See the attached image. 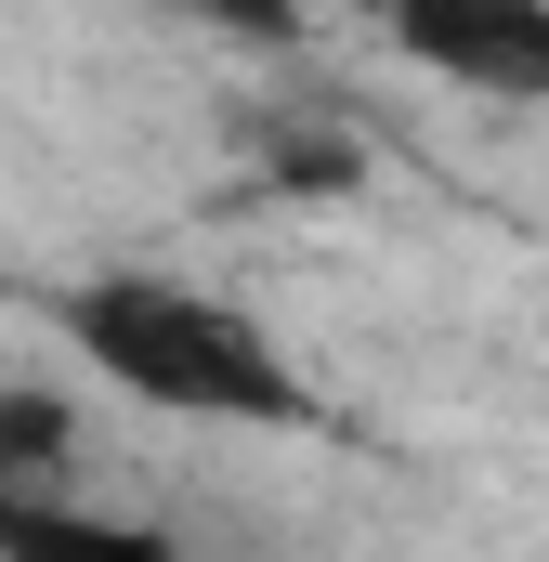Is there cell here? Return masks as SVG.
I'll list each match as a JSON object with an SVG mask.
<instances>
[{
  "mask_svg": "<svg viewBox=\"0 0 549 562\" xmlns=\"http://www.w3.org/2000/svg\"><path fill=\"white\" fill-rule=\"evenodd\" d=\"M53 340L132 393L157 419H210V431H314V393L301 367L274 353L262 314H236L223 288L197 276H157V262H105V276L53 288Z\"/></svg>",
  "mask_w": 549,
  "mask_h": 562,
  "instance_id": "1",
  "label": "cell"
},
{
  "mask_svg": "<svg viewBox=\"0 0 549 562\" xmlns=\"http://www.w3.org/2000/svg\"><path fill=\"white\" fill-rule=\"evenodd\" d=\"M79 458H92V419L53 380H0V471L13 484H79Z\"/></svg>",
  "mask_w": 549,
  "mask_h": 562,
  "instance_id": "3",
  "label": "cell"
},
{
  "mask_svg": "<svg viewBox=\"0 0 549 562\" xmlns=\"http://www.w3.org/2000/svg\"><path fill=\"white\" fill-rule=\"evenodd\" d=\"M262 183L274 196H354V183H367V144L327 132V119H314V132H274L262 144Z\"/></svg>",
  "mask_w": 549,
  "mask_h": 562,
  "instance_id": "4",
  "label": "cell"
},
{
  "mask_svg": "<svg viewBox=\"0 0 549 562\" xmlns=\"http://www.w3.org/2000/svg\"><path fill=\"white\" fill-rule=\"evenodd\" d=\"M380 40L471 105H549V0H380Z\"/></svg>",
  "mask_w": 549,
  "mask_h": 562,
  "instance_id": "2",
  "label": "cell"
},
{
  "mask_svg": "<svg viewBox=\"0 0 549 562\" xmlns=\"http://www.w3.org/2000/svg\"><path fill=\"white\" fill-rule=\"evenodd\" d=\"M157 13H197V26H223V40H249V53H288V40H301V0H157Z\"/></svg>",
  "mask_w": 549,
  "mask_h": 562,
  "instance_id": "5",
  "label": "cell"
}]
</instances>
